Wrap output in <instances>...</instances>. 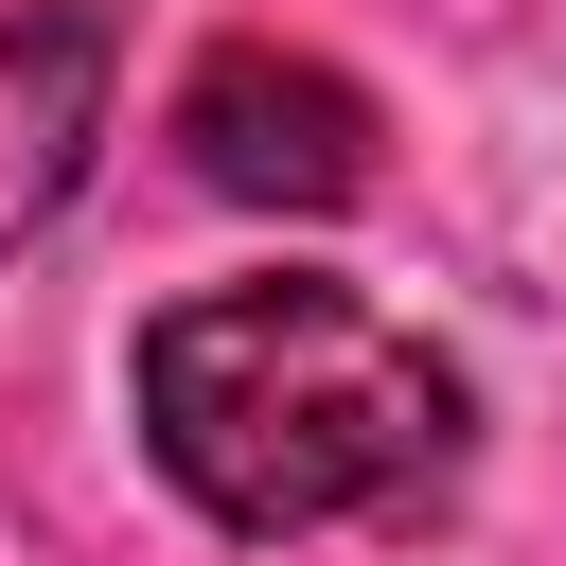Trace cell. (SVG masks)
Listing matches in <instances>:
<instances>
[{"instance_id": "1", "label": "cell", "mask_w": 566, "mask_h": 566, "mask_svg": "<svg viewBox=\"0 0 566 566\" xmlns=\"http://www.w3.org/2000/svg\"><path fill=\"white\" fill-rule=\"evenodd\" d=\"M142 442L212 531L301 548V531L424 513L478 442V389L424 318H389L318 265H265V283H195L142 318Z\"/></svg>"}, {"instance_id": "2", "label": "cell", "mask_w": 566, "mask_h": 566, "mask_svg": "<svg viewBox=\"0 0 566 566\" xmlns=\"http://www.w3.org/2000/svg\"><path fill=\"white\" fill-rule=\"evenodd\" d=\"M177 159L248 212H336V195H371V88L283 35H212L177 88Z\"/></svg>"}, {"instance_id": "3", "label": "cell", "mask_w": 566, "mask_h": 566, "mask_svg": "<svg viewBox=\"0 0 566 566\" xmlns=\"http://www.w3.org/2000/svg\"><path fill=\"white\" fill-rule=\"evenodd\" d=\"M106 88H124V18L106 0H0V248H35L88 195Z\"/></svg>"}]
</instances>
